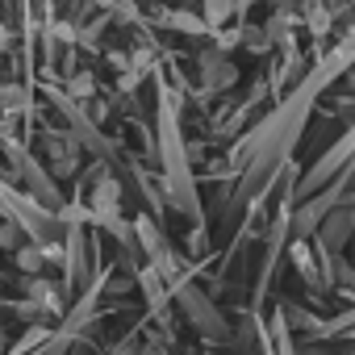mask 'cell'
I'll return each mask as SVG.
<instances>
[{"instance_id": "obj_11", "label": "cell", "mask_w": 355, "mask_h": 355, "mask_svg": "<svg viewBox=\"0 0 355 355\" xmlns=\"http://www.w3.org/2000/svg\"><path fill=\"white\" fill-rule=\"evenodd\" d=\"M96 92V80H92V71H80L76 80H71V96H92Z\"/></svg>"}, {"instance_id": "obj_5", "label": "cell", "mask_w": 355, "mask_h": 355, "mask_svg": "<svg viewBox=\"0 0 355 355\" xmlns=\"http://www.w3.org/2000/svg\"><path fill=\"white\" fill-rule=\"evenodd\" d=\"M234 9H239V0H205V30H222L230 17H234Z\"/></svg>"}, {"instance_id": "obj_9", "label": "cell", "mask_w": 355, "mask_h": 355, "mask_svg": "<svg viewBox=\"0 0 355 355\" xmlns=\"http://www.w3.org/2000/svg\"><path fill=\"white\" fill-rule=\"evenodd\" d=\"M26 105V92L17 84H0V113H17Z\"/></svg>"}, {"instance_id": "obj_7", "label": "cell", "mask_w": 355, "mask_h": 355, "mask_svg": "<svg viewBox=\"0 0 355 355\" xmlns=\"http://www.w3.org/2000/svg\"><path fill=\"white\" fill-rule=\"evenodd\" d=\"M293 263H297V272H301L309 284H318V268H313V255H309L305 243H293Z\"/></svg>"}, {"instance_id": "obj_2", "label": "cell", "mask_w": 355, "mask_h": 355, "mask_svg": "<svg viewBox=\"0 0 355 355\" xmlns=\"http://www.w3.org/2000/svg\"><path fill=\"white\" fill-rule=\"evenodd\" d=\"M201 76H205V88H226L234 84V67L222 51H201Z\"/></svg>"}, {"instance_id": "obj_3", "label": "cell", "mask_w": 355, "mask_h": 355, "mask_svg": "<svg viewBox=\"0 0 355 355\" xmlns=\"http://www.w3.org/2000/svg\"><path fill=\"white\" fill-rule=\"evenodd\" d=\"M46 155L55 159V171H71V167H76V159H80V146H76V138L51 134V138H46Z\"/></svg>"}, {"instance_id": "obj_4", "label": "cell", "mask_w": 355, "mask_h": 355, "mask_svg": "<svg viewBox=\"0 0 355 355\" xmlns=\"http://www.w3.org/2000/svg\"><path fill=\"white\" fill-rule=\"evenodd\" d=\"M26 288H30V297L38 301V309H46V313H59V309H63V301H59V288H55L51 280H42V276H38V280H30Z\"/></svg>"}, {"instance_id": "obj_1", "label": "cell", "mask_w": 355, "mask_h": 355, "mask_svg": "<svg viewBox=\"0 0 355 355\" xmlns=\"http://www.w3.org/2000/svg\"><path fill=\"white\" fill-rule=\"evenodd\" d=\"M117 205H121V184L113 180L109 171H101L96 184H92V214H96V222L117 226Z\"/></svg>"}, {"instance_id": "obj_8", "label": "cell", "mask_w": 355, "mask_h": 355, "mask_svg": "<svg viewBox=\"0 0 355 355\" xmlns=\"http://www.w3.org/2000/svg\"><path fill=\"white\" fill-rule=\"evenodd\" d=\"M42 263H46V255H42V247H17V268L21 272H42Z\"/></svg>"}, {"instance_id": "obj_10", "label": "cell", "mask_w": 355, "mask_h": 355, "mask_svg": "<svg viewBox=\"0 0 355 355\" xmlns=\"http://www.w3.org/2000/svg\"><path fill=\"white\" fill-rule=\"evenodd\" d=\"M301 9H305V21H309L313 34H326V30H330V13H326V5H301Z\"/></svg>"}, {"instance_id": "obj_12", "label": "cell", "mask_w": 355, "mask_h": 355, "mask_svg": "<svg viewBox=\"0 0 355 355\" xmlns=\"http://www.w3.org/2000/svg\"><path fill=\"white\" fill-rule=\"evenodd\" d=\"M163 21H167V26H180V30H205V21H197V17H189V13H167Z\"/></svg>"}, {"instance_id": "obj_6", "label": "cell", "mask_w": 355, "mask_h": 355, "mask_svg": "<svg viewBox=\"0 0 355 355\" xmlns=\"http://www.w3.org/2000/svg\"><path fill=\"white\" fill-rule=\"evenodd\" d=\"M134 234L142 239V247H146V255H155V259L163 255V234L155 230V222H150L146 214H138V218H134Z\"/></svg>"}, {"instance_id": "obj_13", "label": "cell", "mask_w": 355, "mask_h": 355, "mask_svg": "<svg viewBox=\"0 0 355 355\" xmlns=\"http://www.w3.org/2000/svg\"><path fill=\"white\" fill-rule=\"evenodd\" d=\"M288 5H297V0H288ZM301 5H305V0H301Z\"/></svg>"}]
</instances>
